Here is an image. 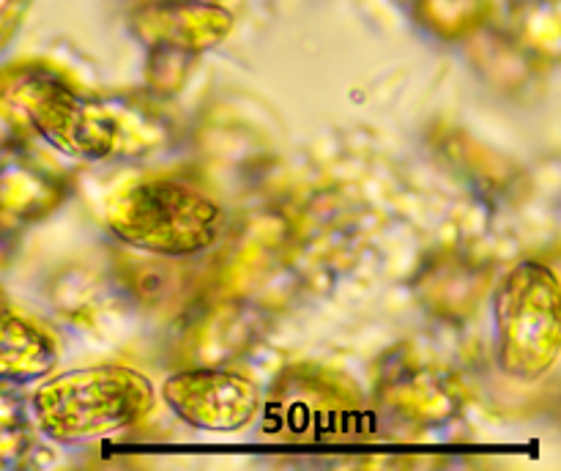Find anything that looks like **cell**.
<instances>
[{
  "label": "cell",
  "mask_w": 561,
  "mask_h": 471,
  "mask_svg": "<svg viewBox=\"0 0 561 471\" xmlns=\"http://www.w3.org/2000/svg\"><path fill=\"white\" fill-rule=\"evenodd\" d=\"M36 438L31 433V409L14 383H0V469L31 463Z\"/></svg>",
  "instance_id": "cell-14"
},
{
  "label": "cell",
  "mask_w": 561,
  "mask_h": 471,
  "mask_svg": "<svg viewBox=\"0 0 561 471\" xmlns=\"http://www.w3.org/2000/svg\"><path fill=\"white\" fill-rule=\"evenodd\" d=\"M225 225L222 206L179 175H153L124 186L107 206V228L151 255L184 257L208 250Z\"/></svg>",
  "instance_id": "cell-2"
},
{
  "label": "cell",
  "mask_w": 561,
  "mask_h": 471,
  "mask_svg": "<svg viewBox=\"0 0 561 471\" xmlns=\"http://www.w3.org/2000/svg\"><path fill=\"white\" fill-rule=\"evenodd\" d=\"M559 0H515L510 27H513L518 47H524L535 58H546L553 64L559 58Z\"/></svg>",
  "instance_id": "cell-12"
},
{
  "label": "cell",
  "mask_w": 561,
  "mask_h": 471,
  "mask_svg": "<svg viewBox=\"0 0 561 471\" xmlns=\"http://www.w3.org/2000/svg\"><path fill=\"white\" fill-rule=\"evenodd\" d=\"M362 427L354 387L321 367H290L274 381L263 430L285 441H343Z\"/></svg>",
  "instance_id": "cell-5"
},
{
  "label": "cell",
  "mask_w": 561,
  "mask_h": 471,
  "mask_svg": "<svg viewBox=\"0 0 561 471\" xmlns=\"http://www.w3.org/2000/svg\"><path fill=\"white\" fill-rule=\"evenodd\" d=\"M206 3H225V0H206Z\"/></svg>",
  "instance_id": "cell-16"
},
{
  "label": "cell",
  "mask_w": 561,
  "mask_h": 471,
  "mask_svg": "<svg viewBox=\"0 0 561 471\" xmlns=\"http://www.w3.org/2000/svg\"><path fill=\"white\" fill-rule=\"evenodd\" d=\"M376 392L383 411H392L400 420L416 425H438L453 420L463 405L458 381L449 372L414 359L405 351L392 354L387 365H381Z\"/></svg>",
  "instance_id": "cell-8"
},
{
  "label": "cell",
  "mask_w": 561,
  "mask_h": 471,
  "mask_svg": "<svg viewBox=\"0 0 561 471\" xmlns=\"http://www.w3.org/2000/svg\"><path fill=\"white\" fill-rule=\"evenodd\" d=\"M129 31L146 49L201 55L233 31V14L206 0H142L129 11Z\"/></svg>",
  "instance_id": "cell-7"
},
{
  "label": "cell",
  "mask_w": 561,
  "mask_h": 471,
  "mask_svg": "<svg viewBox=\"0 0 561 471\" xmlns=\"http://www.w3.org/2000/svg\"><path fill=\"white\" fill-rule=\"evenodd\" d=\"M499 365L507 376L535 381L559 359L561 315L559 279L548 266L526 261L499 285L496 301Z\"/></svg>",
  "instance_id": "cell-4"
},
{
  "label": "cell",
  "mask_w": 561,
  "mask_h": 471,
  "mask_svg": "<svg viewBox=\"0 0 561 471\" xmlns=\"http://www.w3.org/2000/svg\"><path fill=\"white\" fill-rule=\"evenodd\" d=\"M162 394L173 414L197 430H241L261 411V394L250 378L211 365L175 372L164 381Z\"/></svg>",
  "instance_id": "cell-6"
},
{
  "label": "cell",
  "mask_w": 561,
  "mask_h": 471,
  "mask_svg": "<svg viewBox=\"0 0 561 471\" xmlns=\"http://www.w3.org/2000/svg\"><path fill=\"white\" fill-rule=\"evenodd\" d=\"M69 195V181L55 164L25 148L0 153V230H20L53 214Z\"/></svg>",
  "instance_id": "cell-9"
},
{
  "label": "cell",
  "mask_w": 561,
  "mask_h": 471,
  "mask_svg": "<svg viewBox=\"0 0 561 471\" xmlns=\"http://www.w3.org/2000/svg\"><path fill=\"white\" fill-rule=\"evenodd\" d=\"M69 77L47 60H14L0 69V148H25L36 137V120Z\"/></svg>",
  "instance_id": "cell-10"
},
{
  "label": "cell",
  "mask_w": 561,
  "mask_h": 471,
  "mask_svg": "<svg viewBox=\"0 0 561 471\" xmlns=\"http://www.w3.org/2000/svg\"><path fill=\"white\" fill-rule=\"evenodd\" d=\"M33 0H0V53L9 47L11 38L25 22L27 11H31Z\"/></svg>",
  "instance_id": "cell-15"
},
{
  "label": "cell",
  "mask_w": 561,
  "mask_h": 471,
  "mask_svg": "<svg viewBox=\"0 0 561 471\" xmlns=\"http://www.w3.org/2000/svg\"><path fill=\"white\" fill-rule=\"evenodd\" d=\"M58 361L53 337L25 321L0 296V383H31L47 376Z\"/></svg>",
  "instance_id": "cell-11"
},
{
  "label": "cell",
  "mask_w": 561,
  "mask_h": 471,
  "mask_svg": "<svg viewBox=\"0 0 561 471\" xmlns=\"http://www.w3.org/2000/svg\"><path fill=\"white\" fill-rule=\"evenodd\" d=\"M153 405V387L142 372L124 365H91L66 370L38 383L31 416L53 441L75 444L129 430Z\"/></svg>",
  "instance_id": "cell-1"
},
{
  "label": "cell",
  "mask_w": 561,
  "mask_h": 471,
  "mask_svg": "<svg viewBox=\"0 0 561 471\" xmlns=\"http://www.w3.org/2000/svg\"><path fill=\"white\" fill-rule=\"evenodd\" d=\"M36 137L66 157L135 159L162 148L168 118L135 96H88L66 82L36 120Z\"/></svg>",
  "instance_id": "cell-3"
},
{
  "label": "cell",
  "mask_w": 561,
  "mask_h": 471,
  "mask_svg": "<svg viewBox=\"0 0 561 471\" xmlns=\"http://www.w3.org/2000/svg\"><path fill=\"white\" fill-rule=\"evenodd\" d=\"M414 16L433 36L458 42L485 25L491 0H414Z\"/></svg>",
  "instance_id": "cell-13"
}]
</instances>
